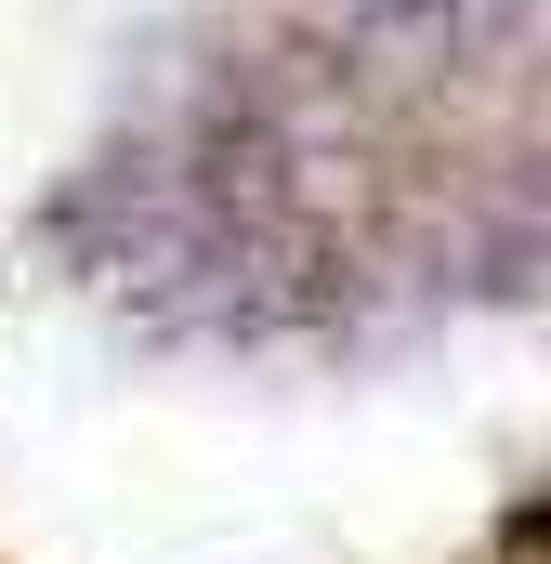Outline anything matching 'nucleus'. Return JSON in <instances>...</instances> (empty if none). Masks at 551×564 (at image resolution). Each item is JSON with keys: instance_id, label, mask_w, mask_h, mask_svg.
I'll return each instance as SVG.
<instances>
[{"instance_id": "f257e3e1", "label": "nucleus", "mask_w": 551, "mask_h": 564, "mask_svg": "<svg viewBox=\"0 0 551 564\" xmlns=\"http://www.w3.org/2000/svg\"><path fill=\"white\" fill-rule=\"evenodd\" d=\"M342 40L381 66H446L473 40V0H342Z\"/></svg>"}]
</instances>
